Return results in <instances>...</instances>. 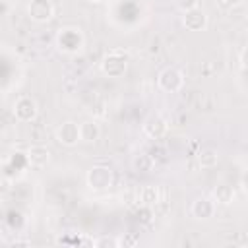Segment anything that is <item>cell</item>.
I'll use <instances>...</instances> for the list:
<instances>
[{"instance_id":"cell-1","label":"cell","mask_w":248,"mask_h":248,"mask_svg":"<svg viewBox=\"0 0 248 248\" xmlns=\"http://www.w3.org/2000/svg\"><path fill=\"white\" fill-rule=\"evenodd\" d=\"M126 66H128V52L122 48L108 50L101 60V70L108 78H120L126 72Z\"/></svg>"},{"instance_id":"cell-2","label":"cell","mask_w":248,"mask_h":248,"mask_svg":"<svg viewBox=\"0 0 248 248\" xmlns=\"http://www.w3.org/2000/svg\"><path fill=\"white\" fill-rule=\"evenodd\" d=\"M157 85L165 93H178L184 87V74L176 66H167L157 76Z\"/></svg>"},{"instance_id":"cell-3","label":"cell","mask_w":248,"mask_h":248,"mask_svg":"<svg viewBox=\"0 0 248 248\" xmlns=\"http://www.w3.org/2000/svg\"><path fill=\"white\" fill-rule=\"evenodd\" d=\"M85 182L95 192H103V190L110 188V184H112V170H110V167H107V165L91 167L87 170V174H85Z\"/></svg>"},{"instance_id":"cell-4","label":"cell","mask_w":248,"mask_h":248,"mask_svg":"<svg viewBox=\"0 0 248 248\" xmlns=\"http://www.w3.org/2000/svg\"><path fill=\"white\" fill-rule=\"evenodd\" d=\"M56 46L62 50V52H78L81 46H83V35L79 29L76 27H64L58 31L56 35Z\"/></svg>"},{"instance_id":"cell-5","label":"cell","mask_w":248,"mask_h":248,"mask_svg":"<svg viewBox=\"0 0 248 248\" xmlns=\"http://www.w3.org/2000/svg\"><path fill=\"white\" fill-rule=\"evenodd\" d=\"M39 114V107H37V101L29 95H21L16 99L14 103V116L19 120V122H33Z\"/></svg>"},{"instance_id":"cell-6","label":"cell","mask_w":248,"mask_h":248,"mask_svg":"<svg viewBox=\"0 0 248 248\" xmlns=\"http://www.w3.org/2000/svg\"><path fill=\"white\" fill-rule=\"evenodd\" d=\"M27 16L37 23H46L54 16V6L50 0H31L27 6Z\"/></svg>"},{"instance_id":"cell-7","label":"cell","mask_w":248,"mask_h":248,"mask_svg":"<svg viewBox=\"0 0 248 248\" xmlns=\"http://www.w3.org/2000/svg\"><path fill=\"white\" fill-rule=\"evenodd\" d=\"M141 130H143V134H145L147 138H151V140H161V138L169 132V122H167L165 116H161V114H149V116L143 120Z\"/></svg>"},{"instance_id":"cell-8","label":"cell","mask_w":248,"mask_h":248,"mask_svg":"<svg viewBox=\"0 0 248 248\" xmlns=\"http://www.w3.org/2000/svg\"><path fill=\"white\" fill-rule=\"evenodd\" d=\"M54 136H56L58 143H62L66 147H74L79 141V126L76 122H72V120H66L56 128Z\"/></svg>"},{"instance_id":"cell-9","label":"cell","mask_w":248,"mask_h":248,"mask_svg":"<svg viewBox=\"0 0 248 248\" xmlns=\"http://www.w3.org/2000/svg\"><path fill=\"white\" fill-rule=\"evenodd\" d=\"M182 25L188 31H203L207 27V16L202 8L186 10V12H182Z\"/></svg>"},{"instance_id":"cell-10","label":"cell","mask_w":248,"mask_h":248,"mask_svg":"<svg viewBox=\"0 0 248 248\" xmlns=\"http://www.w3.org/2000/svg\"><path fill=\"white\" fill-rule=\"evenodd\" d=\"M161 203V190L155 184H145L138 190V205L155 209Z\"/></svg>"},{"instance_id":"cell-11","label":"cell","mask_w":248,"mask_h":248,"mask_svg":"<svg viewBox=\"0 0 248 248\" xmlns=\"http://www.w3.org/2000/svg\"><path fill=\"white\" fill-rule=\"evenodd\" d=\"M190 213H192L194 219L207 221V219H211L213 213H215V203H213V200H209V198H196V200L192 202V205H190Z\"/></svg>"},{"instance_id":"cell-12","label":"cell","mask_w":248,"mask_h":248,"mask_svg":"<svg viewBox=\"0 0 248 248\" xmlns=\"http://www.w3.org/2000/svg\"><path fill=\"white\" fill-rule=\"evenodd\" d=\"M27 161L35 169H43L50 161V151L45 145H31L27 149Z\"/></svg>"},{"instance_id":"cell-13","label":"cell","mask_w":248,"mask_h":248,"mask_svg":"<svg viewBox=\"0 0 248 248\" xmlns=\"http://www.w3.org/2000/svg\"><path fill=\"white\" fill-rule=\"evenodd\" d=\"M211 196H213V198H211L213 203L229 205V203L234 202V188H232L231 184H227V182H219V184H215Z\"/></svg>"},{"instance_id":"cell-14","label":"cell","mask_w":248,"mask_h":248,"mask_svg":"<svg viewBox=\"0 0 248 248\" xmlns=\"http://www.w3.org/2000/svg\"><path fill=\"white\" fill-rule=\"evenodd\" d=\"M78 126H79V141L93 143V141L99 140L101 130H99V124H97L95 120H83V122L78 124Z\"/></svg>"},{"instance_id":"cell-15","label":"cell","mask_w":248,"mask_h":248,"mask_svg":"<svg viewBox=\"0 0 248 248\" xmlns=\"http://www.w3.org/2000/svg\"><path fill=\"white\" fill-rule=\"evenodd\" d=\"M196 161L202 169H213L219 163V153L215 147H202L196 155Z\"/></svg>"},{"instance_id":"cell-16","label":"cell","mask_w":248,"mask_h":248,"mask_svg":"<svg viewBox=\"0 0 248 248\" xmlns=\"http://www.w3.org/2000/svg\"><path fill=\"white\" fill-rule=\"evenodd\" d=\"M155 165V159L153 155H149L147 151H138L134 157H132V169L136 172H149Z\"/></svg>"},{"instance_id":"cell-17","label":"cell","mask_w":248,"mask_h":248,"mask_svg":"<svg viewBox=\"0 0 248 248\" xmlns=\"http://www.w3.org/2000/svg\"><path fill=\"white\" fill-rule=\"evenodd\" d=\"M93 246H97V248H118L120 246V238L103 234V236H99V238L93 240Z\"/></svg>"},{"instance_id":"cell-18","label":"cell","mask_w":248,"mask_h":248,"mask_svg":"<svg viewBox=\"0 0 248 248\" xmlns=\"http://www.w3.org/2000/svg\"><path fill=\"white\" fill-rule=\"evenodd\" d=\"M176 8L180 12L194 10V8H200V0H176Z\"/></svg>"},{"instance_id":"cell-19","label":"cell","mask_w":248,"mask_h":248,"mask_svg":"<svg viewBox=\"0 0 248 248\" xmlns=\"http://www.w3.org/2000/svg\"><path fill=\"white\" fill-rule=\"evenodd\" d=\"M140 242V236L134 234V232H126L122 238H120V246H136Z\"/></svg>"},{"instance_id":"cell-20","label":"cell","mask_w":248,"mask_h":248,"mask_svg":"<svg viewBox=\"0 0 248 248\" xmlns=\"http://www.w3.org/2000/svg\"><path fill=\"white\" fill-rule=\"evenodd\" d=\"M10 192H12V180L8 176L0 174V198L6 196V194H10Z\"/></svg>"},{"instance_id":"cell-21","label":"cell","mask_w":248,"mask_h":248,"mask_svg":"<svg viewBox=\"0 0 248 248\" xmlns=\"http://www.w3.org/2000/svg\"><path fill=\"white\" fill-rule=\"evenodd\" d=\"M221 4L227 6V8H236V6L244 4V0H221Z\"/></svg>"}]
</instances>
